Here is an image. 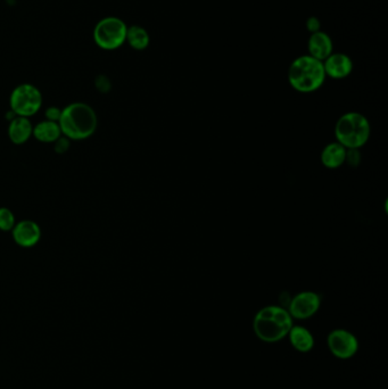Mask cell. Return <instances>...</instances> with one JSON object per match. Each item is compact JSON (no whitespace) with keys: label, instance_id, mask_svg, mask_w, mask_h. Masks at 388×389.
Returning a JSON list of instances; mask_svg holds the SVG:
<instances>
[{"label":"cell","instance_id":"1","mask_svg":"<svg viewBox=\"0 0 388 389\" xmlns=\"http://www.w3.org/2000/svg\"><path fill=\"white\" fill-rule=\"evenodd\" d=\"M294 325V319L287 309L280 305H269L261 309L253 320L254 332L266 343H275L287 337Z\"/></svg>","mask_w":388,"mask_h":389},{"label":"cell","instance_id":"2","mask_svg":"<svg viewBox=\"0 0 388 389\" xmlns=\"http://www.w3.org/2000/svg\"><path fill=\"white\" fill-rule=\"evenodd\" d=\"M327 79L322 62L310 55L295 58L288 69V83L301 94H311L324 85Z\"/></svg>","mask_w":388,"mask_h":389},{"label":"cell","instance_id":"3","mask_svg":"<svg viewBox=\"0 0 388 389\" xmlns=\"http://www.w3.org/2000/svg\"><path fill=\"white\" fill-rule=\"evenodd\" d=\"M97 115L92 107L83 103H74L62 111L59 125L62 134L72 140L90 137L97 129Z\"/></svg>","mask_w":388,"mask_h":389},{"label":"cell","instance_id":"4","mask_svg":"<svg viewBox=\"0 0 388 389\" xmlns=\"http://www.w3.org/2000/svg\"><path fill=\"white\" fill-rule=\"evenodd\" d=\"M371 125L359 112L343 114L335 125V138L346 149H361L369 141Z\"/></svg>","mask_w":388,"mask_h":389},{"label":"cell","instance_id":"5","mask_svg":"<svg viewBox=\"0 0 388 389\" xmlns=\"http://www.w3.org/2000/svg\"><path fill=\"white\" fill-rule=\"evenodd\" d=\"M128 27L119 17H105L98 22L94 30V39L98 47L105 50H114L126 43Z\"/></svg>","mask_w":388,"mask_h":389},{"label":"cell","instance_id":"6","mask_svg":"<svg viewBox=\"0 0 388 389\" xmlns=\"http://www.w3.org/2000/svg\"><path fill=\"white\" fill-rule=\"evenodd\" d=\"M43 105V96L39 89L34 85H19L10 94V107L14 114L23 118L34 115Z\"/></svg>","mask_w":388,"mask_h":389},{"label":"cell","instance_id":"7","mask_svg":"<svg viewBox=\"0 0 388 389\" xmlns=\"http://www.w3.org/2000/svg\"><path fill=\"white\" fill-rule=\"evenodd\" d=\"M327 341L330 353L337 359H351L359 351L358 338L345 329L333 330L328 334Z\"/></svg>","mask_w":388,"mask_h":389},{"label":"cell","instance_id":"8","mask_svg":"<svg viewBox=\"0 0 388 389\" xmlns=\"http://www.w3.org/2000/svg\"><path fill=\"white\" fill-rule=\"evenodd\" d=\"M321 306V296L312 290L301 292L288 302L287 311L293 319L306 320L317 314Z\"/></svg>","mask_w":388,"mask_h":389},{"label":"cell","instance_id":"9","mask_svg":"<svg viewBox=\"0 0 388 389\" xmlns=\"http://www.w3.org/2000/svg\"><path fill=\"white\" fill-rule=\"evenodd\" d=\"M324 73L333 80L345 79L353 72V61L349 55L343 52H333L324 62Z\"/></svg>","mask_w":388,"mask_h":389},{"label":"cell","instance_id":"10","mask_svg":"<svg viewBox=\"0 0 388 389\" xmlns=\"http://www.w3.org/2000/svg\"><path fill=\"white\" fill-rule=\"evenodd\" d=\"M41 232L37 223L24 220L13 228V238L22 247H32L40 241Z\"/></svg>","mask_w":388,"mask_h":389},{"label":"cell","instance_id":"11","mask_svg":"<svg viewBox=\"0 0 388 389\" xmlns=\"http://www.w3.org/2000/svg\"><path fill=\"white\" fill-rule=\"evenodd\" d=\"M308 50H309L308 55L312 56L318 61L324 62L333 52V39L324 31L311 34L308 40Z\"/></svg>","mask_w":388,"mask_h":389},{"label":"cell","instance_id":"12","mask_svg":"<svg viewBox=\"0 0 388 389\" xmlns=\"http://www.w3.org/2000/svg\"><path fill=\"white\" fill-rule=\"evenodd\" d=\"M346 148L340 143L333 141L328 143L321 150L320 162L326 169L336 170L345 164Z\"/></svg>","mask_w":388,"mask_h":389},{"label":"cell","instance_id":"13","mask_svg":"<svg viewBox=\"0 0 388 389\" xmlns=\"http://www.w3.org/2000/svg\"><path fill=\"white\" fill-rule=\"evenodd\" d=\"M288 338L291 341L292 346L301 353H308L315 347V337L309 329L303 325H295L292 327L288 332Z\"/></svg>","mask_w":388,"mask_h":389},{"label":"cell","instance_id":"14","mask_svg":"<svg viewBox=\"0 0 388 389\" xmlns=\"http://www.w3.org/2000/svg\"><path fill=\"white\" fill-rule=\"evenodd\" d=\"M32 134H34V127L31 125L28 118L16 116L10 122V128H8V136H10L13 143H16V145L27 143Z\"/></svg>","mask_w":388,"mask_h":389},{"label":"cell","instance_id":"15","mask_svg":"<svg viewBox=\"0 0 388 389\" xmlns=\"http://www.w3.org/2000/svg\"><path fill=\"white\" fill-rule=\"evenodd\" d=\"M62 130L57 122L43 121L34 128V136L41 143H55L61 138Z\"/></svg>","mask_w":388,"mask_h":389},{"label":"cell","instance_id":"16","mask_svg":"<svg viewBox=\"0 0 388 389\" xmlns=\"http://www.w3.org/2000/svg\"><path fill=\"white\" fill-rule=\"evenodd\" d=\"M126 43H128L130 47L136 50H145L147 47L150 46V34L143 27L131 25V27H128V31H127Z\"/></svg>","mask_w":388,"mask_h":389},{"label":"cell","instance_id":"17","mask_svg":"<svg viewBox=\"0 0 388 389\" xmlns=\"http://www.w3.org/2000/svg\"><path fill=\"white\" fill-rule=\"evenodd\" d=\"M15 227V216L6 207L0 208V230L10 232Z\"/></svg>","mask_w":388,"mask_h":389},{"label":"cell","instance_id":"18","mask_svg":"<svg viewBox=\"0 0 388 389\" xmlns=\"http://www.w3.org/2000/svg\"><path fill=\"white\" fill-rule=\"evenodd\" d=\"M360 163V149H346L345 164L351 167H358Z\"/></svg>","mask_w":388,"mask_h":389},{"label":"cell","instance_id":"19","mask_svg":"<svg viewBox=\"0 0 388 389\" xmlns=\"http://www.w3.org/2000/svg\"><path fill=\"white\" fill-rule=\"evenodd\" d=\"M306 29L309 31L310 34H315V32H318L321 31V22L318 17L315 16H311L309 19L306 20Z\"/></svg>","mask_w":388,"mask_h":389},{"label":"cell","instance_id":"20","mask_svg":"<svg viewBox=\"0 0 388 389\" xmlns=\"http://www.w3.org/2000/svg\"><path fill=\"white\" fill-rule=\"evenodd\" d=\"M62 116V111L57 107H49L46 111V118L48 121L59 122Z\"/></svg>","mask_w":388,"mask_h":389},{"label":"cell","instance_id":"21","mask_svg":"<svg viewBox=\"0 0 388 389\" xmlns=\"http://www.w3.org/2000/svg\"><path fill=\"white\" fill-rule=\"evenodd\" d=\"M55 143V150L57 153H65L70 147L69 138H59V140H56Z\"/></svg>","mask_w":388,"mask_h":389}]
</instances>
